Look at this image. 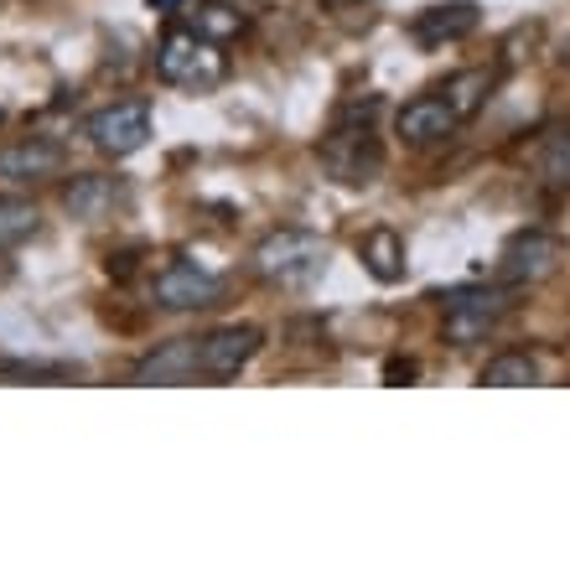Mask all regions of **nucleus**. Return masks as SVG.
<instances>
[{"instance_id": "obj_1", "label": "nucleus", "mask_w": 570, "mask_h": 570, "mask_svg": "<svg viewBox=\"0 0 570 570\" xmlns=\"http://www.w3.org/2000/svg\"><path fill=\"white\" fill-rule=\"evenodd\" d=\"M374 99H363V105L343 109L337 125H332L316 156H322V171H327L337 187H368V181L384 171V146L374 136Z\"/></svg>"}, {"instance_id": "obj_2", "label": "nucleus", "mask_w": 570, "mask_h": 570, "mask_svg": "<svg viewBox=\"0 0 570 570\" xmlns=\"http://www.w3.org/2000/svg\"><path fill=\"white\" fill-rule=\"evenodd\" d=\"M249 271L275 291H306L327 275V239L312 228H275L249 249Z\"/></svg>"}, {"instance_id": "obj_3", "label": "nucleus", "mask_w": 570, "mask_h": 570, "mask_svg": "<svg viewBox=\"0 0 570 570\" xmlns=\"http://www.w3.org/2000/svg\"><path fill=\"white\" fill-rule=\"evenodd\" d=\"M446 316H441V337L451 347H472V343H488L498 332V322L513 312V296L509 285H462V291H451L441 296Z\"/></svg>"}, {"instance_id": "obj_4", "label": "nucleus", "mask_w": 570, "mask_h": 570, "mask_svg": "<svg viewBox=\"0 0 570 570\" xmlns=\"http://www.w3.org/2000/svg\"><path fill=\"white\" fill-rule=\"evenodd\" d=\"M156 73L166 83H187V89H208L224 78V52L218 42L197 37V27H171L156 42Z\"/></svg>"}, {"instance_id": "obj_5", "label": "nucleus", "mask_w": 570, "mask_h": 570, "mask_svg": "<svg viewBox=\"0 0 570 570\" xmlns=\"http://www.w3.org/2000/svg\"><path fill=\"white\" fill-rule=\"evenodd\" d=\"M265 347V332L255 322H228V327H213L197 337V379L208 384H224V379H239L255 353Z\"/></svg>"}, {"instance_id": "obj_6", "label": "nucleus", "mask_w": 570, "mask_h": 570, "mask_svg": "<svg viewBox=\"0 0 570 570\" xmlns=\"http://www.w3.org/2000/svg\"><path fill=\"white\" fill-rule=\"evenodd\" d=\"M560 259H566V244L550 234V228H524V234H513L503 244V255H498V285H540L560 271Z\"/></svg>"}, {"instance_id": "obj_7", "label": "nucleus", "mask_w": 570, "mask_h": 570, "mask_svg": "<svg viewBox=\"0 0 570 570\" xmlns=\"http://www.w3.org/2000/svg\"><path fill=\"white\" fill-rule=\"evenodd\" d=\"M83 136H89V146L99 150V156L125 161V156H136V150L150 140V105H140V99H120V105L89 115Z\"/></svg>"}, {"instance_id": "obj_8", "label": "nucleus", "mask_w": 570, "mask_h": 570, "mask_svg": "<svg viewBox=\"0 0 570 570\" xmlns=\"http://www.w3.org/2000/svg\"><path fill=\"white\" fill-rule=\"evenodd\" d=\"M150 301H156L161 312H208V306L224 301V281H218L213 271H203V265L177 259V265L156 271V281H150Z\"/></svg>"}, {"instance_id": "obj_9", "label": "nucleus", "mask_w": 570, "mask_h": 570, "mask_svg": "<svg viewBox=\"0 0 570 570\" xmlns=\"http://www.w3.org/2000/svg\"><path fill=\"white\" fill-rule=\"evenodd\" d=\"M68 171V146L52 136H27L0 146V181L11 187H37V181H52Z\"/></svg>"}, {"instance_id": "obj_10", "label": "nucleus", "mask_w": 570, "mask_h": 570, "mask_svg": "<svg viewBox=\"0 0 570 570\" xmlns=\"http://www.w3.org/2000/svg\"><path fill=\"white\" fill-rule=\"evenodd\" d=\"M456 130H462V115H456L441 94H421V99H410V105L394 115V136L415 150L441 146V140H451Z\"/></svg>"}, {"instance_id": "obj_11", "label": "nucleus", "mask_w": 570, "mask_h": 570, "mask_svg": "<svg viewBox=\"0 0 570 570\" xmlns=\"http://www.w3.org/2000/svg\"><path fill=\"white\" fill-rule=\"evenodd\" d=\"M125 203V181L109 171H78L73 181H62V213L73 224H105Z\"/></svg>"}, {"instance_id": "obj_12", "label": "nucleus", "mask_w": 570, "mask_h": 570, "mask_svg": "<svg viewBox=\"0 0 570 570\" xmlns=\"http://www.w3.org/2000/svg\"><path fill=\"white\" fill-rule=\"evenodd\" d=\"M482 21L478 0H441V6H425L415 21H410V37L421 47H441V42H462L472 37Z\"/></svg>"}, {"instance_id": "obj_13", "label": "nucleus", "mask_w": 570, "mask_h": 570, "mask_svg": "<svg viewBox=\"0 0 570 570\" xmlns=\"http://www.w3.org/2000/svg\"><path fill=\"white\" fill-rule=\"evenodd\" d=\"M140 384V390H171V384H193L197 379V337H171V343H161L156 353H146V358L136 363V374H130Z\"/></svg>"}, {"instance_id": "obj_14", "label": "nucleus", "mask_w": 570, "mask_h": 570, "mask_svg": "<svg viewBox=\"0 0 570 570\" xmlns=\"http://www.w3.org/2000/svg\"><path fill=\"white\" fill-rule=\"evenodd\" d=\"M493 89H498V68H462V73H451L435 94H441V99H446V105L462 115V125H466V120H478L482 109H488Z\"/></svg>"}, {"instance_id": "obj_15", "label": "nucleus", "mask_w": 570, "mask_h": 570, "mask_svg": "<svg viewBox=\"0 0 570 570\" xmlns=\"http://www.w3.org/2000/svg\"><path fill=\"white\" fill-rule=\"evenodd\" d=\"M358 259L379 285L405 281V239H400L394 228H368V234L358 239Z\"/></svg>"}, {"instance_id": "obj_16", "label": "nucleus", "mask_w": 570, "mask_h": 570, "mask_svg": "<svg viewBox=\"0 0 570 570\" xmlns=\"http://www.w3.org/2000/svg\"><path fill=\"white\" fill-rule=\"evenodd\" d=\"M42 234V208L31 197H16L6 193L0 197V249H21Z\"/></svg>"}, {"instance_id": "obj_17", "label": "nucleus", "mask_w": 570, "mask_h": 570, "mask_svg": "<svg viewBox=\"0 0 570 570\" xmlns=\"http://www.w3.org/2000/svg\"><path fill=\"white\" fill-rule=\"evenodd\" d=\"M249 31V11L244 6H234V0H203L197 6V37H208V42H234V37H244Z\"/></svg>"}, {"instance_id": "obj_18", "label": "nucleus", "mask_w": 570, "mask_h": 570, "mask_svg": "<svg viewBox=\"0 0 570 570\" xmlns=\"http://www.w3.org/2000/svg\"><path fill=\"white\" fill-rule=\"evenodd\" d=\"M534 177H540V187H550V193H570V125H560V130L544 136L540 156H534Z\"/></svg>"}, {"instance_id": "obj_19", "label": "nucleus", "mask_w": 570, "mask_h": 570, "mask_svg": "<svg viewBox=\"0 0 570 570\" xmlns=\"http://www.w3.org/2000/svg\"><path fill=\"white\" fill-rule=\"evenodd\" d=\"M482 384L488 390H529V384H540V363L529 358V353H519V347H509V353L488 358Z\"/></svg>"}, {"instance_id": "obj_20", "label": "nucleus", "mask_w": 570, "mask_h": 570, "mask_svg": "<svg viewBox=\"0 0 570 570\" xmlns=\"http://www.w3.org/2000/svg\"><path fill=\"white\" fill-rule=\"evenodd\" d=\"M415 374H421V368H415L410 358H390V363H384V379H390V384H400V379H415Z\"/></svg>"}, {"instance_id": "obj_21", "label": "nucleus", "mask_w": 570, "mask_h": 570, "mask_svg": "<svg viewBox=\"0 0 570 570\" xmlns=\"http://www.w3.org/2000/svg\"><path fill=\"white\" fill-rule=\"evenodd\" d=\"M6 255H11V249H0V285H11V281H16V265H11Z\"/></svg>"}, {"instance_id": "obj_22", "label": "nucleus", "mask_w": 570, "mask_h": 570, "mask_svg": "<svg viewBox=\"0 0 570 570\" xmlns=\"http://www.w3.org/2000/svg\"><path fill=\"white\" fill-rule=\"evenodd\" d=\"M150 11H161V16H177V11H181V0H150Z\"/></svg>"}, {"instance_id": "obj_23", "label": "nucleus", "mask_w": 570, "mask_h": 570, "mask_svg": "<svg viewBox=\"0 0 570 570\" xmlns=\"http://www.w3.org/2000/svg\"><path fill=\"white\" fill-rule=\"evenodd\" d=\"M327 11H347V6H363V0H322Z\"/></svg>"}]
</instances>
